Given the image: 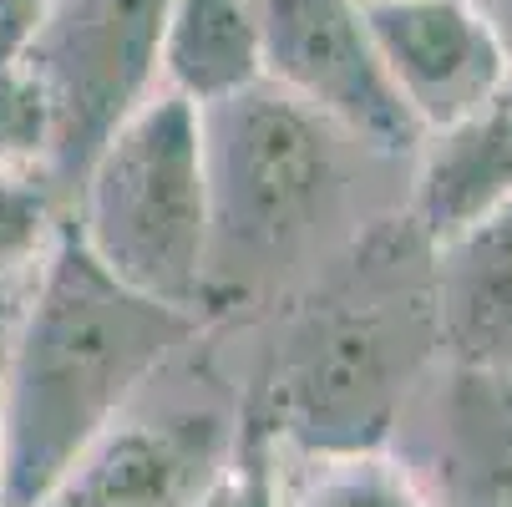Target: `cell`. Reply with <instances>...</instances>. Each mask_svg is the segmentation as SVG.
<instances>
[{"instance_id":"6da1fadb","label":"cell","mask_w":512,"mask_h":507,"mask_svg":"<svg viewBox=\"0 0 512 507\" xmlns=\"http://www.w3.org/2000/svg\"><path fill=\"white\" fill-rule=\"evenodd\" d=\"M198 340V320L112 279L61 229L0 360V507H31Z\"/></svg>"},{"instance_id":"7a4b0ae2","label":"cell","mask_w":512,"mask_h":507,"mask_svg":"<svg viewBox=\"0 0 512 507\" xmlns=\"http://www.w3.org/2000/svg\"><path fill=\"white\" fill-rule=\"evenodd\" d=\"M431 355V244L396 219L350 249L274 350L269 431L305 452L381 447Z\"/></svg>"},{"instance_id":"3957f363","label":"cell","mask_w":512,"mask_h":507,"mask_svg":"<svg viewBox=\"0 0 512 507\" xmlns=\"http://www.w3.org/2000/svg\"><path fill=\"white\" fill-rule=\"evenodd\" d=\"M77 239L87 254L168 310L203 320L213 305V219L198 107L153 92L77 183Z\"/></svg>"},{"instance_id":"277c9868","label":"cell","mask_w":512,"mask_h":507,"mask_svg":"<svg viewBox=\"0 0 512 507\" xmlns=\"http://www.w3.org/2000/svg\"><path fill=\"white\" fill-rule=\"evenodd\" d=\"M198 122L213 264L224 249H244L259 259L289 249L310 229L335 183V137L345 132L274 82L203 107Z\"/></svg>"},{"instance_id":"5b68a950","label":"cell","mask_w":512,"mask_h":507,"mask_svg":"<svg viewBox=\"0 0 512 507\" xmlns=\"http://www.w3.org/2000/svg\"><path fill=\"white\" fill-rule=\"evenodd\" d=\"M168 0H56L16 51L51 107V173L77 188L112 132L153 97Z\"/></svg>"},{"instance_id":"8992f818","label":"cell","mask_w":512,"mask_h":507,"mask_svg":"<svg viewBox=\"0 0 512 507\" xmlns=\"http://www.w3.org/2000/svg\"><path fill=\"white\" fill-rule=\"evenodd\" d=\"M234 457L239 416L218 391L137 396L31 507H193Z\"/></svg>"},{"instance_id":"52a82bcc","label":"cell","mask_w":512,"mask_h":507,"mask_svg":"<svg viewBox=\"0 0 512 507\" xmlns=\"http://www.w3.org/2000/svg\"><path fill=\"white\" fill-rule=\"evenodd\" d=\"M264 46V82L300 97L376 153H416L421 127L391 92L360 0H249Z\"/></svg>"},{"instance_id":"ba28073f","label":"cell","mask_w":512,"mask_h":507,"mask_svg":"<svg viewBox=\"0 0 512 507\" xmlns=\"http://www.w3.org/2000/svg\"><path fill=\"white\" fill-rule=\"evenodd\" d=\"M360 16L421 137L467 117L507 71V56L462 0H371Z\"/></svg>"},{"instance_id":"9c48e42d","label":"cell","mask_w":512,"mask_h":507,"mask_svg":"<svg viewBox=\"0 0 512 507\" xmlns=\"http://www.w3.org/2000/svg\"><path fill=\"white\" fill-rule=\"evenodd\" d=\"M426 507H512V371L452 366L426 401Z\"/></svg>"},{"instance_id":"30bf717a","label":"cell","mask_w":512,"mask_h":507,"mask_svg":"<svg viewBox=\"0 0 512 507\" xmlns=\"http://www.w3.org/2000/svg\"><path fill=\"white\" fill-rule=\"evenodd\" d=\"M431 310L452 366L512 371V198L431 244Z\"/></svg>"},{"instance_id":"8fae6325","label":"cell","mask_w":512,"mask_h":507,"mask_svg":"<svg viewBox=\"0 0 512 507\" xmlns=\"http://www.w3.org/2000/svg\"><path fill=\"white\" fill-rule=\"evenodd\" d=\"M512 198V66L502 82L452 127L426 132L416 148V193L406 219L426 244H442L457 229Z\"/></svg>"},{"instance_id":"7c38bea8","label":"cell","mask_w":512,"mask_h":507,"mask_svg":"<svg viewBox=\"0 0 512 507\" xmlns=\"http://www.w3.org/2000/svg\"><path fill=\"white\" fill-rule=\"evenodd\" d=\"M163 92L218 107L264 82V46L249 0H168L158 46Z\"/></svg>"},{"instance_id":"4fadbf2b","label":"cell","mask_w":512,"mask_h":507,"mask_svg":"<svg viewBox=\"0 0 512 507\" xmlns=\"http://www.w3.org/2000/svg\"><path fill=\"white\" fill-rule=\"evenodd\" d=\"M274 507H426L421 482L386 447L365 452H269Z\"/></svg>"},{"instance_id":"5bb4252c","label":"cell","mask_w":512,"mask_h":507,"mask_svg":"<svg viewBox=\"0 0 512 507\" xmlns=\"http://www.w3.org/2000/svg\"><path fill=\"white\" fill-rule=\"evenodd\" d=\"M61 183L46 163L0 168V274L26 269L51 254L61 234Z\"/></svg>"},{"instance_id":"9a60e30c","label":"cell","mask_w":512,"mask_h":507,"mask_svg":"<svg viewBox=\"0 0 512 507\" xmlns=\"http://www.w3.org/2000/svg\"><path fill=\"white\" fill-rule=\"evenodd\" d=\"M51 168V107L21 56H0V168Z\"/></svg>"},{"instance_id":"2e32d148","label":"cell","mask_w":512,"mask_h":507,"mask_svg":"<svg viewBox=\"0 0 512 507\" xmlns=\"http://www.w3.org/2000/svg\"><path fill=\"white\" fill-rule=\"evenodd\" d=\"M193 507H274V482H269V457L244 452L208 482V492Z\"/></svg>"},{"instance_id":"e0dca14e","label":"cell","mask_w":512,"mask_h":507,"mask_svg":"<svg viewBox=\"0 0 512 507\" xmlns=\"http://www.w3.org/2000/svg\"><path fill=\"white\" fill-rule=\"evenodd\" d=\"M51 6H56V0H0V51L16 56L36 36V26L46 21Z\"/></svg>"},{"instance_id":"ac0fdd59","label":"cell","mask_w":512,"mask_h":507,"mask_svg":"<svg viewBox=\"0 0 512 507\" xmlns=\"http://www.w3.org/2000/svg\"><path fill=\"white\" fill-rule=\"evenodd\" d=\"M462 6L487 26V36L497 41V51H502L507 66H512V0H462Z\"/></svg>"},{"instance_id":"d6986e66","label":"cell","mask_w":512,"mask_h":507,"mask_svg":"<svg viewBox=\"0 0 512 507\" xmlns=\"http://www.w3.org/2000/svg\"><path fill=\"white\" fill-rule=\"evenodd\" d=\"M0 360H6V345H0Z\"/></svg>"},{"instance_id":"ffe728a7","label":"cell","mask_w":512,"mask_h":507,"mask_svg":"<svg viewBox=\"0 0 512 507\" xmlns=\"http://www.w3.org/2000/svg\"><path fill=\"white\" fill-rule=\"evenodd\" d=\"M360 6H371V0H360Z\"/></svg>"},{"instance_id":"44dd1931","label":"cell","mask_w":512,"mask_h":507,"mask_svg":"<svg viewBox=\"0 0 512 507\" xmlns=\"http://www.w3.org/2000/svg\"><path fill=\"white\" fill-rule=\"evenodd\" d=\"M0 56H6V51H0Z\"/></svg>"}]
</instances>
